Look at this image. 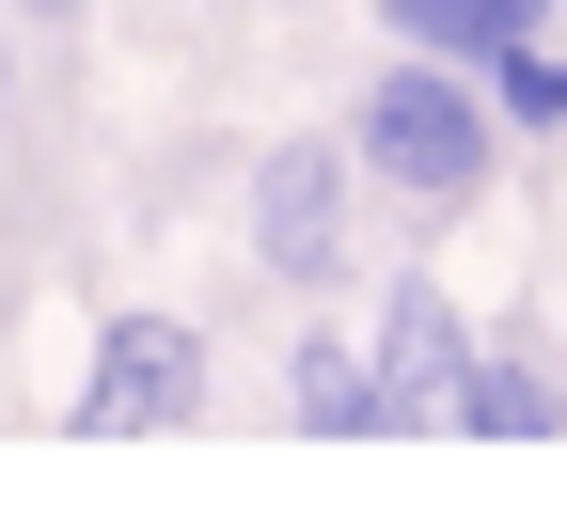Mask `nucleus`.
<instances>
[{
    "mask_svg": "<svg viewBox=\"0 0 567 519\" xmlns=\"http://www.w3.org/2000/svg\"><path fill=\"white\" fill-rule=\"evenodd\" d=\"M363 346H379V425H394V440H457V378H473V346H488V331L442 300V283L410 268L394 300H379Z\"/></svg>",
    "mask_w": 567,
    "mask_h": 519,
    "instance_id": "obj_4",
    "label": "nucleus"
},
{
    "mask_svg": "<svg viewBox=\"0 0 567 519\" xmlns=\"http://www.w3.org/2000/svg\"><path fill=\"white\" fill-rule=\"evenodd\" d=\"M379 17H394V48H442V63H488V48L551 32L536 0H379Z\"/></svg>",
    "mask_w": 567,
    "mask_h": 519,
    "instance_id": "obj_7",
    "label": "nucleus"
},
{
    "mask_svg": "<svg viewBox=\"0 0 567 519\" xmlns=\"http://www.w3.org/2000/svg\"><path fill=\"white\" fill-rule=\"evenodd\" d=\"M0 17H48V32H80V17H95V0H0Z\"/></svg>",
    "mask_w": 567,
    "mask_h": 519,
    "instance_id": "obj_9",
    "label": "nucleus"
},
{
    "mask_svg": "<svg viewBox=\"0 0 567 519\" xmlns=\"http://www.w3.org/2000/svg\"><path fill=\"white\" fill-rule=\"evenodd\" d=\"M488 111H505L520 142H551V126H567V48H551V32H520V48H488Z\"/></svg>",
    "mask_w": 567,
    "mask_h": 519,
    "instance_id": "obj_8",
    "label": "nucleus"
},
{
    "mask_svg": "<svg viewBox=\"0 0 567 519\" xmlns=\"http://www.w3.org/2000/svg\"><path fill=\"white\" fill-rule=\"evenodd\" d=\"M347 205H363V142L284 126L252 158V268L268 283H347Z\"/></svg>",
    "mask_w": 567,
    "mask_h": 519,
    "instance_id": "obj_2",
    "label": "nucleus"
},
{
    "mask_svg": "<svg viewBox=\"0 0 567 519\" xmlns=\"http://www.w3.org/2000/svg\"><path fill=\"white\" fill-rule=\"evenodd\" d=\"M347 142H363V174L394 189V205H425V220H457V205H488V174H505V111H488V63H442V48H394L379 80H363V111H347Z\"/></svg>",
    "mask_w": 567,
    "mask_h": 519,
    "instance_id": "obj_1",
    "label": "nucleus"
},
{
    "mask_svg": "<svg viewBox=\"0 0 567 519\" xmlns=\"http://www.w3.org/2000/svg\"><path fill=\"white\" fill-rule=\"evenodd\" d=\"M189 409H205V331L189 315H111L95 362H80V394H63L80 440H174Z\"/></svg>",
    "mask_w": 567,
    "mask_h": 519,
    "instance_id": "obj_3",
    "label": "nucleus"
},
{
    "mask_svg": "<svg viewBox=\"0 0 567 519\" xmlns=\"http://www.w3.org/2000/svg\"><path fill=\"white\" fill-rule=\"evenodd\" d=\"M284 425H316V440H394V425H379V346H363V331H300V346H284Z\"/></svg>",
    "mask_w": 567,
    "mask_h": 519,
    "instance_id": "obj_5",
    "label": "nucleus"
},
{
    "mask_svg": "<svg viewBox=\"0 0 567 519\" xmlns=\"http://www.w3.org/2000/svg\"><path fill=\"white\" fill-rule=\"evenodd\" d=\"M551 425H567V378L536 362V331H488L457 378V440H551Z\"/></svg>",
    "mask_w": 567,
    "mask_h": 519,
    "instance_id": "obj_6",
    "label": "nucleus"
},
{
    "mask_svg": "<svg viewBox=\"0 0 567 519\" xmlns=\"http://www.w3.org/2000/svg\"><path fill=\"white\" fill-rule=\"evenodd\" d=\"M536 17H567V0H536Z\"/></svg>",
    "mask_w": 567,
    "mask_h": 519,
    "instance_id": "obj_10",
    "label": "nucleus"
},
{
    "mask_svg": "<svg viewBox=\"0 0 567 519\" xmlns=\"http://www.w3.org/2000/svg\"><path fill=\"white\" fill-rule=\"evenodd\" d=\"M0 111H17V95H0Z\"/></svg>",
    "mask_w": 567,
    "mask_h": 519,
    "instance_id": "obj_11",
    "label": "nucleus"
}]
</instances>
